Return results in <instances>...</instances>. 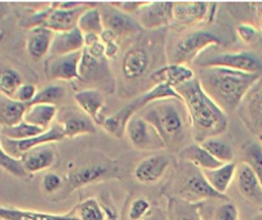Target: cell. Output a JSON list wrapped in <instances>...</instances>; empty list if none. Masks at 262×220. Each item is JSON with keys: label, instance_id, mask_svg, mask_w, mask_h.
Returning a JSON list of instances; mask_svg holds the SVG:
<instances>
[{"label": "cell", "instance_id": "1", "mask_svg": "<svg viewBox=\"0 0 262 220\" xmlns=\"http://www.w3.org/2000/svg\"><path fill=\"white\" fill-rule=\"evenodd\" d=\"M124 50L120 53L119 61V93L126 97H136L141 94L142 85L150 82L151 74L166 63L167 47L166 32L142 31L130 38Z\"/></svg>", "mask_w": 262, "mask_h": 220}, {"label": "cell", "instance_id": "2", "mask_svg": "<svg viewBox=\"0 0 262 220\" xmlns=\"http://www.w3.org/2000/svg\"><path fill=\"white\" fill-rule=\"evenodd\" d=\"M174 89L185 106L194 142L221 136L226 131L227 114L205 92L196 76Z\"/></svg>", "mask_w": 262, "mask_h": 220}, {"label": "cell", "instance_id": "3", "mask_svg": "<svg viewBox=\"0 0 262 220\" xmlns=\"http://www.w3.org/2000/svg\"><path fill=\"white\" fill-rule=\"evenodd\" d=\"M196 77L205 92L225 114L237 109L246 95L261 79L258 74L220 67L199 68Z\"/></svg>", "mask_w": 262, "mask_h": 220}, {"label": "cell", "instance_id": "4", "mask_svg": "<svg viewBox=\"0 0 262 220\" xmlns=\"http://www.w3.org/2000/svg\"><path fill=\"white\" fill-rule=\"evenodd\" d=\"M149 122L162 137L166 148L179 151L191 135L187 113L182 100L168 98L155 101L138 113Z\"/></svg>", "mask_w": 262, "mask_h": 220}, {"label": "cell", "instance_id": "5", "mask_svg": "<svg viewBox=\"0 0 262 220\" xmlns=\"http://www.w3.org/2000/svg\"><path fill=\"white\" fill-rule=\"evenodd\" d=\"M229 36L220 27L203 24L181 31L167 47V63H193L206 50L226 45Z\"/></svg>", "mask_w": 262, "mask_h": 220}, {"label": "cell", "instance_id": "6", "mask_svg": "<svg viewBox=\"0 0 262 220\" xmlns=\"http://www.w3.org/2000/svg\"><path fill=\"white\" fill-rule=\"evenodd\" d=\"M120 173L118 161L100 151H88L76 162L71 163L67 176H64V188L59 195L63 200L81 187L111 179H119Z\"/></svg>", "mask_w": 262, "mask_h": 220}, {"label": "cell", "instance_id": "7", "mask_svg": "<svg viewBox=\"0 0 262 220\" xmlns=\"http://www.w3.org/2000/svg\"><path fill=\"white\" fill-rule=\"evenodd\" d=\"M170 196L191 203H203L206 200L229 201L226 194L217 192L208 182L203 170L183 161L174 169L169 186Z\"/></svg>", "mask_w": 262, "mask_h": 220}, {"label": "cell", "instance_id": "8", "mask_svg": "<svg viewBox=\"0 0 262 220\" xmlns=\"http://www.w3.org/2000/svg\"><path fill=\"white\" fill-rule=\"evenodd\" d=\"M85 88H91L102 93L113 94L117 90V79L114 74L110 60L105 57L91 55L84 48L79 68V80Z\"/></svg>", "mask_w": 262, "mask_h": 220}, {"label": "cell", "instance_id": "9", "mask_svg": "<svg viewBox=\"0 0 262 220\" xmlns=\"http://www.w3.org/2000/svg\"><path fill=\"white\" fill-rule=\"evenodd\" d=\"M198 68L220 67L250 74L262 73V56L254 51H216L212 48L203 52L193 62Z\"/></svg>", "mask_w": 262, "mask_h": 220}, {"label": "cell", "instance_id": "10", "mask_svg": "<svg viewBox=\"0 0 262 220\" xmlns=\"http://www.w3.org/2000/svg\"><path fill=\"white\" fill-rule=\"evenodd\" d=\"M126 136L131 145L137 150L157 151L166 148L156 128L139 114H135L130 119L126 129Z\"/></svg>", "mask_w": 262, "mask_h": 220}, {"label": "cell", "instance_id": "11", "mask_svg": "<svg viewBox=\"0 0 262 220\" xmlns=\"http://www.w3.org/2000/svg\"><path fill=\"white\" fill-rule=\"evenodd\" d=\"M174 1H145L134 13V17L144 31H158L172 25Z\"/></svg>", "mask_w": 262, "mask_h": 220}, {"label": "cell", "instance_id": "12", "mask_svg": "<svg viewBox=\"0 0 262 220\" xmlns=\"http://www.w3.org/2000/svg\"><path fill=\"white\" fill-rule=\"evenodd\" d=\"M56 124L60 127L64 138H76L96 132L95 122L79 107L62 106L58 108Z\"/></svg>", "mask_w": 262, "mask_h": 220}, {"label": "cell", "instance_id": "13", "mask_svg": "<svg viewBox=\"0 0 262 220\" xmlns=\"http://www.w3.org/2000/svg\"><path fill=\"white\" fill-rule=\"evenodd\" d=\"M99 5L104 29L113 31L119 38H132L144 31L134 16L113 6L108 1Z\"/></svg>", "mask_w": 262, "mask_h": 220}, {"label": "cell", "instance_id": "14", "mask_svg": "<svg viewBox=\"0 0 262 220\" xmlns=\"http://www.w3.org/2000/svg\"><path fill=\"white\" fill-rule=\"evenodd\" d=\"M81 57L82 50L62 55H48L44 62L46 79L50 81H78Z\"/></svg>", "mask_w": 262, "mask_h": 220}, {"label": "cell", "instance_id": "15", "mask_svg": "<svg viewBox=\"0 0 262 220\" xmlns=\"http://www.w3.org/2000/svg\"><path fill=\"white\" fill-rule=\"evenodd\" d=\"M210 5L207 1H174L171 26L190 28L204 24L212 15Z\"/></svg>", "mask_w": 262, "mask_h": 220}, {"label": "cell", "instance_id": "16", "mask_svg": "<svg viewBox=\"0 0 262 220\" xmlns=\"http://www.w3.org/2000/svg\"><path fill=\"white\" fill-rule=\"evenodd\" d=\"M238 117L246 128L253 134L262 135V81L246 95L238 106Z\"/></svg>", "mask_w": 262, "mask_h": 220}, {"label": "cell", "instance_id": "17", "mask_svg": "<svg viewBox=\"0 0 262 220\" xmlns=\"http://www.w3.org/2000/svg\"><path fill=\"white\" fill-rule=\"evenodd\" d=\"M174 159L169 153L157 152L143 158L133 170L134 178L141 184H154L160 181L173 164Z\"/></svg>", "mask_w": 262, "mask_h": 220}, {"label": "cell", "instance_id": "18", "mask_svg": "<svg viewBox=\"0 0 262 220\" xmlns=\"http://www.w3.org/2000/svg\"><path fill=\"white\" fill-rule=\"evenodd\" d=\"M64 138V135L60 127L55 124L52 125L48 130L44 131L42 134L31 137L24 140H11L5 137H0V146L9 155L20 158L26 151L46 143H54L60 141Z\"/></svg>", "mask_w": 262, "mask_h": 220}, {"label": "cell", "instance_id": "19", "mask_svg": "<svg viewBox=\"0 0 262 220\" xmlns=\"http://www.w3.org/2000/svg\"><path fill=\"white\" fill-rule=\"evenodd\" d=\"M235 179L241 195L262 210V185L252 166L245 161L237 165Z\"/></svg>", "mask_w": 262, "mask_h": 220}, {"label": "cell", "instance_id": "20", "mask_svg": "<svg viewBox=\"0 0 262 220\" xmlns=\"http://www.w3.org/2000/svg\"><path fill=\"white\" fill-rule=\"evenodd\" d=\"M50 4V3H49ZM98 2H89L86 5L72 8V9H63V8H55L51 4L52 7L45 24L43 27L48 28L54 33H62L72 31L78 28V21L82 13L89 7L97 5Z\"/></svg>", "mask_w": 262, "mask_h": 220}, {"label": "cell", "instance_id": "21", "mask_svg": "<svg viewBox=\"0 0 262 220\" xmlns=\"http://www.w3.org/2000/svg\"><path fill=\"white\" fill-rule=\"evenodd\" d=\"M74 100L78 107L88 115L96 125L101 126L105 117L103 112L106 108L104 93L91 88H82L74 94Z\"/></svg>", "mask_w": 262, "mask_h": 220}, {"label": "cell", "instance_id": "22", "mask_svg": "<svg viewBox=\"0 0 262 220\" xmlns=\"http://www.w3.org/2000/svg\"><path fill=\"white\" fill-rule=\"evenodd\" d=\"M195 76L194 72L187 64L166 63L151 74L150 82L154 86L157 84H166L172 88H176L192 80Z\"/></svg>", "mask_w": 262, "mask_h": 220}, {"label": "cell", "instance_id": "23", "mask_svg": "<svg viewBox=\"0 0 262 220\" xmlns=\"http://www.w3.org/2000/svg\"><path fill=\"white\" fill-rule=\"evenodd\" d=\"M27 171L34 175L35 173L51 168L57 159V151L53 143H46L34 147L20 157Z\"/></svg>", "mask_w": 262, "mask_h": 220}, {"label": "cell", "instance_id": "24", "mask_svg": "<svg viewBox=\"0 0 262 220\" xmlns=\"http://www.w3.org/2000/svg\"><path fill=\"white\" fill-rule=\"evenodd\" d=\"M55 33L46 27H35L28 30L26 36V49L34 59L49 55Z\"/></svg>", "mask_w": 262, "mask_h": 220}, {"label": "cell", "instance_id": "25", "mask_svg": "<svg viewBox=\"0 0 262 220\" xmlns=\"http://www.w3.org/2000/svg\"><path fill=\"white\" fill-rule=\"evenodd\" d=\"M1 220H79L74 211L68 214H51L14 207H0Z\"/></svg>", "mask_w": 262, "mask_h": 220}, {"label": "cell", "instance_id": "26", "mask_svg": "<svg viewBox=\"0 0 262 220\" xmlns=\"http://www.w3.org/2000/svg\"><path fill=\"white\" fill-rule=\"evenodd\" d=\"M178 157L180 161L187 162L201 170H211L222 165L198 142L186 144L178 151Z\"/></svg>", "mask_w": 262, "mask_h": 220}, {"label": "cell", "instance_id": "27", "mask_svg": "<svg viewBox=\"0 0 262 220\" xmlns=\"http://www.w3.org/2000/svg\"><path fill=\"white\" fill-rule=\"evenodd\" d=\"M168 98H177L180 99V96L176 92V90L166 84H157L144 91L143 93L134 97L128 104V106L135 113L138 114L141 109L146 107L148 104L163 99Z\"/></svg>", "mask_w": 262, "mask_h": 220}, {"label": "cell", "instance_id": "28", "mask_svg": "<svg viewBox=\"0 0 262 220\" xmlns=\"http://www.w3.org/2000/svg\"><path fill=\"white\" fill-rule=\"evenodd\" d=\"M84 48V35L78 29L72 31L55 33L49 55H62L77 51Z\"/></svg>", "mask_w": 262, "mask_h": 220}, {"label": "cell", "instance_id": "29", "mask_svg": "<svg viewBox=\"0 0 262 220\" xmlns=\"http://www.w3.org/2000/svg\"><path fill=\"white\" fill-rule=\"evenodd\" d=\"M237 165L233 162L222 164L221 166L211 169L203 170L205 177L210 185L219 193L225 194L232 180L235 178Z\"/></svg>", "mask_w": 262, "mask_h": 220}, {"label": "cell", "instance_id": "30", "mask_svg": "<svg viewBox=\"0 0 262 220\" xmlns=\"http://www.w3.org/2000/svg\"><path fill=\"white\" fill-rule=\"evenodd\" d=\"M203 203H191L177 197H169L168 220H204L201 210Z\"/></svg>", "mask_w": 262, "mask_h": 220}, {"label": "cell", "instance_id": "31", "mask_svg": "<svg viewBox=\"0 0 262 220\" xmlns=\"http://www.w3.org/2000/svg\"><path fill=\"white\" fill-rule=\"evenodd\" d=\"M57 112V106L52 104L38 103L28 105L24 121L43 130H48L52 126V122L56 119Z\"/></svg>", "mask_w": 262, "mask_h": 220}, {"label": "cell", "instance_id": "32", "mask_svg": "<svg viewBox=\"0 0 262 220\" xmlns=\"http://www.w3.org/2000/svg\"><path fill=\"white\" fill-rule=\"evenodd\" d=\"M28 104L0 94V126L10 127L24 121Z\"/></svg>", "mask_w": 262, "mask_h": 220}, {"label": "cell", "instance_id": "33", "mask_svg": "<svg viewBox=\"0 0 262 220\" xmlns=\"http://www.w3.org/2000/svg\"><path fill=\"white\" fill-rule=\"evenodd\" d=\"M134 115L135 113L126 104L116 113L105 117L100 127L111 136L120 139L126 134L128 123Z\"/></svg>", "mask_w": 262, "mask_h": 220}, {"label": "cell", "instance_id": "34", "mask_svg": "<svg viewBox=\"0 0 262 220\" xmlns=\"http://www.w3.org/2000/svg\"><path fill=\"white\" fill-rule=\"evenodd\" d=\"M201 144L212 157L222 164L230 163L234 158V151L231 144L220 136L208 138L201 142Z\"/></svg>", "mask_w": 262, "mask_h": 220}, {"label": "cell", "instance_id": "35", "mask_svg": "<svg viewBox=\"0 0 262 220\" xmlns=\"http://www.w3.org/2000/svg\"><path fill=\"white\" fill-rule=\"evenodd\" d=\"M78 29L83 34H97L100 35L104 30L102 16L98 4L87 8L79 18Z\"/></svg>", "mask_w": 262, "mask_h": 220}, {"label": "cell", "instance_id": "36", "mask_svg": "<svg viewBox=\"0 0 262 220\" xmlns=\"http://www.w3.org/2000/svg\"><path fill=\"white\" fill-rule=\"evenodd\" d=\"M73 211L79 220H106L105 211L101 203L95 197L83 200Z\"/></svg>", "mask_w": 262, "mask_h": 220}, {"label": "cell", "instance_id": "37", "mask_svg": "<svg viewBox=\"0 0 262 220\" xmlns=\"http://www.w3.org/2000/svg\"><path fill=\"white\" fill-rule=\"evenodd\" d=\"M66 94H67V90L62 84L50 83L44 86L42 89L38 90V93L36 94L35 98L28 105L38 104V103L56 105L57 103L63 100V98L66 97Z\"/></svg>", "mask_w": 262, "mask_h": 220}, {"label": "cell", "instance_id": "38", "mask_svg": "<svg viewBox=\"0 0 262 220\" xmlns=\"http://www.w3.org/2000/svg\"><path fill=\"white\" fill-rule=\"evenodd\" d=\"M44 131L39 127L31 125L25 121L10 127H1L0 136L11 140H24L31 137L38 136Z\"/></svg>", "mask_w": 262, "mask_h": 220}, {"label": "cell", "instance_id": "39", "mask_svg": "<svg viewBox=\"0 0 262 220\" xmlns=\"http://www.w3.org/2000/svg\"><path fill=\"white\" fill-rule=\"evenodd\" d=\"M0 167L5 172L19 179H30L33 176L27 171L20 158H16L9 155L1 146H0Z\"/></svg>", "mask_w": 262, "mask_h": 220}, {"label": "cell", "instance_id": "40", "mask_svg": "<svg viewBox=\"0 0 262 220\" xmlns=\"http://www.w3.org/2000/svg\"><path fill=\"white\" fill-rule=\"evenodd\" d=\"M23 84V78L15 69L7 68L2 70L0 75V94L12 98Z\"/></svg>", "mask_w": 262, "mask_h": 220}, {"label": "cell", "instance_id": "41", "mask_svg": "<svg viewBox=\"0 0 262 220\" xmlns=\"http://www.w3.org/2000/svg\"><path fill=\"white\" fill-rule=\"evenodd\" d=\"M245 162L252 166L262 185V146L255 141H249L242 147ZM262 211V210H261Z\"/></svg>", "mask_w": 262, "mask_h": 220}, {"label": "cell", "instance_id": "42", "mask_svg": "<svg viewBox=\"0 0 262 220\" xmlns=\"http://www.w3.org/2000/svg\"><path fill=\"white\" fill-rule=\"evenodd\" d=\"M66 185V177L56 172H46L41 180L42 190L46 194H59Z\"/></svg>", "mask_w": 262, "mask_h": 220}, {"label": "cell", "instance_id": "43", "mask_svg": "<svg viewBox=\"0 0 262 220\" xmlns=\"http://www.w3.org/2000/svg\"><path fill=\"white\" fill-rule=\"evenodd\" d=\"M152 210L149 201L144 196H138L131 201L127 216L129 220H142Z\"/></svg>", "mask_w": 262, "mask_h": 220}, {"label": "cell", "instance_id": "44", "mask_svg": "<svg viewBox=\"0 0 262 220\" xmlns=\"http://www.w3.org/2000/svg\"><path fill=\"white\" fill-rule=\"evenodd\" d=\"M213 220H239L238 209L230 201L221 202L214 211Z\"/></svg>", "mask_w": 262, "mask_h": 220}, {"label": "cell", "instance_id": "45", "mask_svg": "<svg viewBox=\"0 0 262 220\" xmlns=\"http://www.w3.org/2000/svg\"><path fill=\"white\" fill-rule=\"evenodd\" d=\"M37 93H38V89H37L36 85H34L32 83H24L16 90V92L12 98L19 102L29 104L33 101V99L35 98Z\"/></svg>", "mask_w": 262, "mask_h": 220}, {"label": "cell", "instance_id": "46", "mask_svg": "<svg viewBox=\"0 0 262 220\" xmlns=\"http://www.w3.org/2000/svg\"><path fill=\"white\" fill-rule=\"evenodd\" d=\"M113 6L119 8L120 10L129 13V14H134L144 3L145 0H120V1H108Z\"/></svg>", "mask_w": 262, "mask_h": 220}, {"label": "cell", "instance_id": "47", "mask_svg": "<svg viewBox=\"0 0 262 220\" xmlns=\"http://www.w3.org/2000/svg\"><path fill=\"white\" fill-rule=\"evenodd\" d=\"M236 32H237L239 38L243 41L247 42V43L253 42L255 40V38H256V35H257L256 30L253 27H251L249 25H244V24L239 25L237 27Z\"/></svg>", "mask_w": 262, "mask_h": 220}, {"label": "cell", "instance_id": "48", "mask_svg": "<svg viewBox=\"0 0 262 220\" xmlns=\"http://www.w3.org/2000/svg\"><path fill=\"white\" fill-rule=\"evenodd\" d=\"M103 45H104V54L108 60L116 59L120 55L121 49L119 45V40L111 41V42L104 43Z\"/></svg>", "mask_w": 262, "mask_h": 220}, {"label": "cell", "instance_id": "49", "mask_svg": "<svg viewBox=\"0 0 262 220\" xmlns=\"http://www.w3.org/2000/svg\"><path fill=\"white\" fill-rule=\"evenodd\" d=\"M142 220H168V216L160 208H154Z\"/></svg>", "mask_w": 262, "mask_h": 220}, {"label": "cell", "instance_id": "50", "mask_svg": "<svg viewBox=\"0 0 262 220\" xmlns=\"http://www.w3.org/2000/svg\"><path fill=\"white\" fill-rule=\"evenodd\" d=\"M84 35V47L91 46L100 41V37L97 34H83Z\"/></svg>", "mask_w": 262, "mask_h": 220}, {"label": "cell", "instance_id": "51", "mask_svg": "<svg viewBox=\"0 0 262 220\" xmlns=\"http://www.w3.org/2000/svg\"><path fill=\"white\" fill-rule=\"evenodd\" d=\"M252 220H262V212L259 213V214H257V215H255Z\"/></svg>", "mask_w": 262, "mask_h": 220}, {"label": "cell", "instance_id": "52", "mask_svg": "<svg viewBox=\"0 0 262 220\" xmlns=\"http://www.w3.org/2000/svg\"><path fill=\"white\" fill-rule=\"evenodd\" d=\"M258 139H259V143H260V144H261V146H262V135L258 136Z\"/></svg>", "mask_w": 262, "mask_h": 220}]
</instances>
